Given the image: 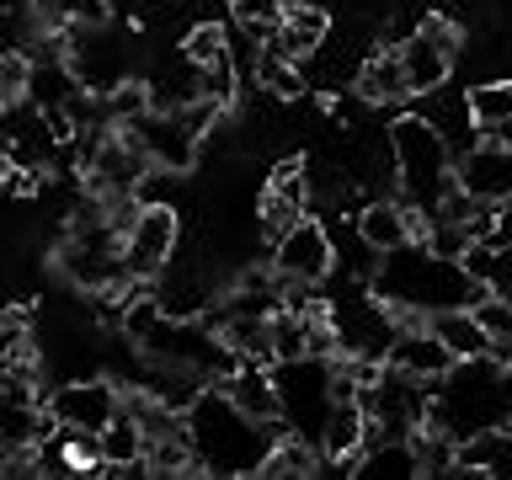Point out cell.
<instances>
[{"mask_svg":"<svg viewBox=\"0 0 512 480\" xmlns=\"http://www.w3.org/2000/svg\"><path fill=\"white\" fill-rule=\"evenodd\" d=\"M422 422L448 427L454 438H475V432L507 427L512 422V368H502L496 358H464L438 379L432 406Z\"/></svg>","mask_w":512,"mask_h":480,"instance_id":"obj_1","label":"cell"},{"mask_svg":"<svg viewBox=\"0 0 512 480\" xmlns=\"http://www.w3.org/2000/svg\"><path fill=\"white\" fill-rule=\"evenodd\" d=\"M187 427H192V443H198V459L208 475H262L267 448L278 443L272 422H251L219 384L203 390V400L187 411Z\"/></svg>","mask_w":512,"mask_h":480,"instance_id":"obj_2","label":"cell"},{"mask_svg":"<svg viewBox=\"0 0 512 480\" xmlns=\"http://www.w3.org/2000/svg\"><path fill=\"white\" fill-rule=\"evenodd\" d=\"M470 283L475 278L459 262L427 251L422 240H411V246L379 256V272H374L379 299L411 304V310H427V315H438V310H470Z\"/></svg>","mask_w":512,"mask_h":480,"instance_id":"obj_3","label":"cell"},{"mask_svg":"<svg viewBox=\"0 0 512 480\" xmlns=\"http://www.w3.org/2000/svg\"><path fill=\"white\" fill-rule=\"evenodd\" d=\"M390 150H395V171H400V198L438 208V198L454 187V144L432 128L422 112H400L390 123Z\"/></svg>","mask_w":512,"mask_h":480,"instance_id":"obj_4","label":"cell"},{"mask_svg":"<svg viewBox=\"0 0 512 480\" xmlns=\"http://www.w3.org/2000/svg\"><path fill=\"white\" fill-rule=\"evenodd\" d=\"M182 240V219H176L171 203H150L134 224V235L123 240V267L134 283H155L160 272L171 267V251Z\"/></svg>","mask_w":512,"mask_h":480,"instance_id":"obj_5","label":"cell"},{"mask_svg":"<svg viewBox=\"0 0 512 480\" xmlns=\"http://www.w3.org/2000/svg\"><path fill=\"white\" fill-rule=\"evenodd\" d=\"M48 416L59 427H80V432H102L112 416L123 411V390H112L107 379H64L43 395Z\"/></svg>","mask_w":512,"mask_h":480,"instance_id":"obj_6","label":"cell"},{"mask_svg":"<svg viewBox=\"0 0 512 480\" xmlns=\"http://www.w3.org/2000/svg\"><path fill=\"white\" fill-rule=\"evenodd\" d=\"M272 267H278L283 278H294V283H326L331 267H336V246H331L326 224L304 214L294 230L272 246Z\"/></svg>","mask_w":512,"mask_h":480,"instance_id":"obj_7","label":"cell"},{"mask_svg":"<svg viewBox=\"0 0 512 480\" xmlns=\"http://www.w3.org/2000/svg\"><path fill=\"white\" fill-rule=\"evenodd\" d=\"M123 128H134V134L144 139V150H150L155 166H166V171H192L198 166L203 134L182 118V112H150V118L123 123Z\"/></svg>","mask_w":512,"mask_h":480,"instance_id":"obj_8","label":"cell"},{"mask_svg":"<svg viewBox=\"0 0 512 480\" xmlns=\"http://www.w3.org/2000/svg\"><path fill=\"white\" fill-rule=\"evenodd\" d=\"M454 176H459V187H464V192L502 203L507 192H512V150H507V144H486V139H480L470 155H459Z\"/></svg>","mask_w":512,"mask_h":480,"instance_id":"obj_9","label":"cell"},{"mask_svg":"<svg viewBox=\"0 0 512 480\" xmlns=\"http://www.w3.org/2000/svg\"><path fill=\"white\" fill-rule=\"evenodd\" d=\"M352 91H358L363 107H395L411 96L406 64H400V48H384V54H368L352 75Z\"/></svg>","mask_w":512,"mask_h":480,"instance_id":"obj_10","label":"cell"},{"mask_svg":"<svg viewBox=\"0 0 512 480\" xmlns=\"http://www.w3.org/2000/svg\"><path fill=\"white\" fill-rule=\"evenodd\" d=\"M219 390L235 400L251 422H278L283 416V395H278V379L267 374L262 363H240L230 379H219Z\"/></svg>","mask_w":512,"mask_h":480,"instance_id":"obj_11","label":"cell"},{"mask_svg":"<svg viewBox=\"0 0 512 480\" xmlns=\"http://www.w3.org/2000/svg\"><path fill=\"white\" fill-rule=\"evenodd\" d=\"M384 363L406 368V374H416V379H443L459 358L448 352V342H443L438 331L422 326V331H400V336H395V347H390V358H384Z\"/></svg>","mask_w":512,"mask_h":480,"instance_id":"obj_12","label":"cell"},{"mask_svg":"<svg viewBox=\"0 0 512 480\" xmlns=\"http://www.w3.org/2000/svg\"><path fill=\"white\" fill-rule=\"evenodd\" d=\"M358 240H363V246H374L379 256L411 246L406 198H368V203L358 208Z\"/></svg>","mask_w":512,"mask_h":480,"instance_id":"obj_13","label":"cell"},{"mask_svg":"<svg viewBox=\"0 0 512 480\" xmlns=\"http://www.w3.org/2000/svg\"><path fill=\"white\" fill-rule=\"evenodd\" d=\"M363 443H368V411L358 406V400L331 406V411H326V427H320V454L358 464V459H363Z\"/></svg>","mask_w":512,"mask_h":480,"instance_id":"obj_14","label":"cell"},{"mask_svg":"<svg viewBox=\"0 0 512 480\" xmlns=\"http://www.w3.org/2000/svg\"><path fill=\"white\" fill-rule=\"evenodd\" d=\"M400 64H406L411 96H427V91L448 86V70H454V54H443V48L432 43L427 32H411V38L400 43Z\"/></svg>","mask_w":512,"mask_h":480,"instance_id":"obj_15","label":"cell"},{"mask_svg":"<svg viewBox=\"0 0 512 480\" xmlns=\"http://www.w3.org/2000/svg\"><path fill=\"white\" fill-rule=\"evenodd\" d=\"M219 331H224V342H230L246 363H262V368L278 363V347H272V320L267 315H224Z\"/></svg>","mask_w":512,"mask_h":480,"instance_id":"obj_16","label":"cell"},{"mask_svg":"<svg viewBox=\"0 0 512 480\" xmlns=\"http://www.w3.org/2000/svg\"><path fill=\"white\" fill-rule=\"evenodd\" d=\"M320 443H310L304 432H278V443L267 448L262 459V480H278V475H315L320 470Z\"/></svg>","mask_w":512,"mask_h":480,"instance_id":"obj_17","label":"cell"},{"mask_svg":"<svg viewBox=\"0 0 512 480\" xmlns=\"http://www.w3.org/2000/svg\"><path fill=\"white\" fill-rule=\"evenodd\" d=\"M432 331L448 342V352L464 363V358H486V347H491V336H486V326L475 320V310H438L427 320Z\"/></svg>","mask_w":512,"mask_h":480,"instance_id":"obj_18","label":"cell"},{"mask_svg":"<svg viewBox=\"0 0 512 480\" xmlns=\"http://www.w3.org/2000/svg\"><path fill=\"white\" fill-rule=\"evenodd\" d=\"M251 80H256V86H262L267 96H278V102H288V96H299L304 86H310L299 64H288V59H278V54H267V48H256Z\"/></svg>","mask_w":512,"mask_h":480,"instance_id":"obj_19","label":"cell"},{"mask_svg":"<svg viewBox=\"0 0 512 480\" xmlns=\"http://www.w3.org/2000/svg\"><path fill=\"white\" fill-rule=\"evenodd\" d=\"M470 118L480 134L496 123H512V80H480V86H470Z\"/></svg>","mask_w":512,"mask_h":480,"instance_id":"obj_20","label":"cell"},{"mask_svg":"<svg viewBox=\"0 0 512 480\" xmlns=\"http://www.w3.org/2000/svg\"><path fill=\"white\" fill-rule=\"evenodd\" d=\"M272 347H278V363H299L310 358V315H294V310H272Z\"/></svg>","mask_w":512,"mask_h":480,"instance_id":"obj_21","label":"cell"},{"mask_svg":"<svg viewBox=\"0 0 512 480\" xmlns=\"http://www.w3.org/2000/svg\"><path fill=\"white\" fill-rule=\"evenodd\" d=\"M198 91L230 112L235 96H240V64H235V54H219L214 64H203V70H198Z\"/></svg>","mask_w":512,"mask_h":480,"instance_id":"obj_22","label":"cell"},{"mask_svg":"<svg viewBox=\"0 0 512 480\" xmlns=\"http://www.w3.org/2000/svg\"><path fill=\"white\" fill-rule=\"evenodd\" d=\"M267 192H278L283 203H294V208H304V214H310V198H315L310 166H304V160H278V166H272Z\"/></svg>","mask_w":512,"mask_h":480,"instance_id":"obj_23","label":"cell"},{"mask_svg":"<svg viewBox=\"0 0 512 480\" xmlns=\"http://www.w3.org/2000/svg\"><path fill=\"white\" fill-rule=\"evenodd\" d=\"M107 112H112V123H139V118H150V112H155L150 80H123V86L107 96Z\"/></svg>","mask_w":512,"mask_h":480,"instance_id":"obj_24","label":"cell"},{"mask_svg":"<svg viewBox=\"0 0 512 480\" xmlns=\"http://www.w3.org/2000/svg\"><path fill=\"white\" fill-rule=\"evenodd\" d=\"M219 54H230V38H224V27L219 22H198L182 38V59L192 64V70H203V64H214Z\"/></svg>","mask_w":512,"mask_h":480,"instance_id":"obj_25","label":"cell"},{"mask_svg":"<svg viewBox=\"0 0 512 480\" xmlns=\"http://www.w3.org/2000/svg\"><path fill=\"white\" fill-rule=\"evenodd\" d=\"M283 27H288V32H299V38L310 43V48H320V43L331 38V11H326V6H315V0H299V6H288V11H283Z\"/></svg>","mask_w":512,"mask_h":480,"instance_id":"obj_26","label":"cell"},{"mask_svg":"<svg viewBox=\"0 0 512 480\" xmlns=\"http://www.w3.org/2000/svg\"><path fill=\"white\" fill-rule=\"evenodd\" d=\"M304 219V208H294V203H283L278 192H262V203H256V230H262L272 246H278V240L294 230V224Z\"/></svg>","mask_w":512,"mask_h":480,"instance_id":"obj_27","label":"cell"},{"mask_svg":"<svg viewBox=\"0 0 512 480\" xmlns=\"http://www.w3.org/2000/svg\"><path fill=\"white\" fill-rule=\"evenodd\" d=\"M475 320L486 326L491 342H512V294H502V288H496L491 299H480V304H475Z\"/></svg>","mask_w":512,"mask_h":480,"instance_id":"obj_28","label":"cell"},{"mask_svg":"<svg viewBox=\"0 0 512 480\" xmlns=\"http://www.w3.org/2000/svg\"><path fill=\"white\" fill-rule=\"evenodd\" d=\"M288 6H299V0H235V22L240 27H256V22L278 27Z\"/></svg>","mask_w":512,"mask_h":480,"instance_id":"obj_29","label":"cell"},{"mask_svg":"<svg viewBox=\"0 0 512 480\" xmlns=\"http://www.w3.org/2000/svg\"><path fill=\"white\" fill-rule=\"evenodd\" d=\"M416 32H427V38L438 43L443 54H459V48H464V32H459V22H454V16H443V11H427L422 22H416Z\"/></svg>","mask_w":512,"mask_h":480,"instance_id":"obj_30","label":"cell"},{"mask_svg":"<svg viewBox=\"0 0 512 480\" xmlns=\"http://www.w3.org/2000/svg\"><path fill=\"white\" fill-rule=\"evenodd\" d=\"M32 16L43 27H70L75 22V0H32Z\"/></svg>","mask_w":512,"mask_h":480,"instance_id":"obj_31","label":"cell"},{"mask_svg":"<svg viewBox=\"0 0 512 480\" xmlns=\"http://www.w3.org/2000/svg\"><path fill=\"white\" fill-rule=\"evenodd\" d=\"M496 246H512V192L502 198V230H496Z\"/></svg>","mask_w":512,"mask_h":480,"instance_id":"obj_32","label":"cell"},{"mask_svg":"<svg viewBox=\"0 0 512 480\" xmlns=\"http://www.w3.org/2000/svg\"><path fill=\"white\" fill-rule=\"evenodd\" d=\"M507 432H512V422H507Z\"/></svg>","mask_w":512,"mask_h":480,"instance_id":"obj_33","label":"cell"}]
</instances>
